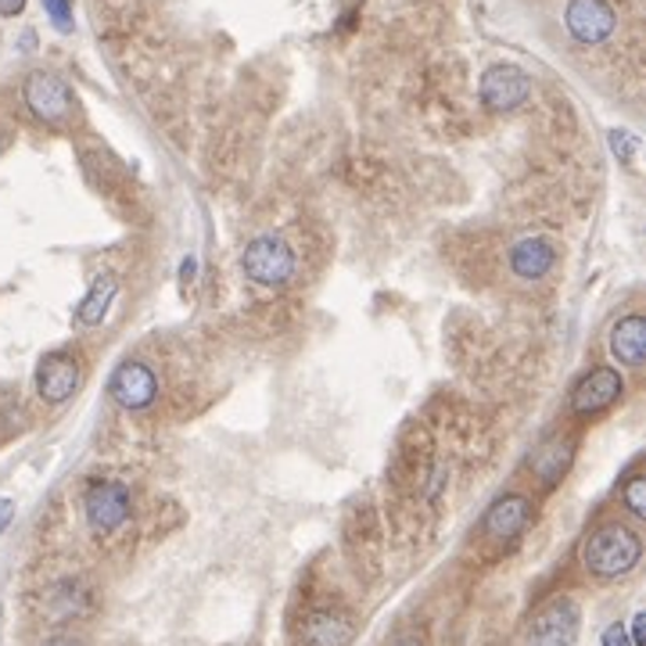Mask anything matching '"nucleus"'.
I'll return each mask as SVG.
<instances>
[{"label":"nucleus","instance_id":"1","mask_svg":"<svg viewBox=\"0 0 646 646\" xmlns=\"http://www.w3.org/2000/svg\"><path fill=\"white\" fill-rule=\"evenodd\" d=\"M643 560V539L632 532L629 525L604 521L593 528L590 539L582 546L585 571L596 579H625L629 571H636Z\"/></svg>","mask_w":646,"mask_h":646},{"label":"nucleus","instance_id":"2","mask_svg":"<svg viewBox=\"0 0 646 646\" xmlns=\"http://www.w3.org/2000/svg\"><path fill=\"white\" fill-rule=\"evenodd\" d=\"M295 267H298L295 248L287 245L281 234L251 237L245 251H241V270H245V276L256 287H270V292H276V287H284L292 281Z\"/></svg>","mask_w":646,"mask_h":646},{"label":"nucleus","instance_id":"3","mask_svg":"<svg viewBox=\"0 0 646 646\" xmlns=\"http://www.w3.org/2000/svg\"><path fill=\"white\" fill-rule=\"evenodd\" d=\"M582 629V610L571 596L546 599L525 629V646H574Z\"/></svg>","mask_w":646,"mask_h":646},{"label":"nucleus","instance_id":"4","mask_svg":"<svg viewBox=\"0 0 646 646\" xmlns=\"http://www.w3.org/2000/svg\"><path fill=\"white\" fill-rule=\"evenodd\" d=\"M130 489L115 478H98L87 484L83 495V514L94 535H112L130 521Z\"/></svg>","mask_w":646,"mask_h":646},{"label":"nucleus","instance_id":"5","mask_svg":"<svg viewBox=\"0 0 646 646\" xmlns=\"http://www.w3.org/2000/svg\"><path fill=\"white\" fill-rule=\"evenodd\" d=\"M22 98H26V108L37 115L40 122H48V126H65L68 119H73V112H76L73 87H68L62 76L43 73V68H37V73L26 76Z\"/></svg>","mask_w":646,"mask_h":646},{"label":"nucleus","instance_id":"6","mask_svg":"<svg viewBox=\"0 0 646 646\" xmlns=\"http://www.w3.org/2000/svg\"><path fill=\"white\" fill-rule=\"evenodd\" d=\"M478 98L489 112H514L532 98V79H528L521 65H511V62L489 65L481 73Z\"/></svg>","mask_w":646,"mask_h":646},{"label":"nucleus","instance_id":"7","mask_svg":"<svg viewBox=\"0 0 646 646\" xmlns=\"http://www.w3.org/2000/svg\"><path fill=\"white\" fill-rule=\"evenodd\" d=\"M532 521H535V503L521 492H506L489 506V511H484L481 532L492 542H500V546H511V542H517L528 532V525Z\"/></svg>","mask_w":646,"mask_h":646},{"label":"nucleus","instance_id":"8","mask_svg":"<svg viewBox=\"0 0 646 646\" xmlns=\"http://www.w3.org/2000/svg\"><path fill=\"white\" fill-rule=\"evenodd\" d=\"M108 396L115 399V406L141 413L158 399V377L144 360H122L108 377Z\"/></svg>","mask_w":646,"mask_h":646},{"label":"nucleus","instance_id":"9","mask_svg":"<svg viewBox=\"0 0 646 646\" xmlns=\"http://www.w3.org/2000/svg\"><path fill=\"white\" fill-rule=\"evenodd\" d=\"M564 26H568L574 43L596 48V43L615 37L618 15L607 0H568V8H564Z\"/></svg>","mask_w":646,"mask_h":646},{"label":"nucleus","instance_id":"10","mask_svg":"<svg viewBox=\"0 0 646 646\" xmlns=\"http://www.w3.org/2000/svg\"><path fill=\"white\" fill-rule=\"evenodd\" d=\"M625 396V377L615 366H593L590 374L579 377V385L571 388V410L579 417H593V413L610 410L615 402Z\"/></svg>","mask_w":646,"mask_h":646},{"label":"nucleus","instance_id":"11","mask_svg":"<svg viewBox=\"0 0 646 646\" xmlns=\"http://www.w3.org/2000/svg\"><path fill=\"white\" fill-rule=\"evenodd\" d=\"M79 380H83V366L68 352H48L37 363V391L48 406H62V402L73 399L79 391Z\"/></svg>","mask_w":646,"mask_h":646},{"label":"nucleus","instance_id":"12","mask_svg":"<svg viewBox=\"0 0 646 646\" xmlns=\"http://www.w3.org/2000/svg\"><path fill=\"white\" fill-rule=\"evenodd\" d=\"M356 636V621L349 610L338 607H320L309 610L298 632V646H349Z\"/></svg>","mask_w":646,"mask_h":646},{"label":"nucleus","instance_id":"13","mask_svg":"<svg viewBox=\"0 0 646 646\" xmlns=\"http://www.w3.org/2000/svg\"><path fill=\"white\" fill-rule=\"evenodd\" d=\"M506 262H511V273L521 276V281H542V276L557 267V245L542 234L521 237L506 251Z\"/></svg>","mask_w":646,"mask_h":646},{"label":"nucleus","instance_id":"14","mask_svg":"<svg viewBox=\"0 0 646 646\" xmlns=\"http://www.w3.org/2000/svg\"><path fill=\"white\" fill-rule=\"evenodd\" d=\"M574 453H579V445H574L568 435H553L532 449L528 464H532V470L542 478V484H557L564 475H568V467L574 464Z\"/></svg>","mask_w":646,"mask_h":646},{"label":"nucleus","instance_id":"15","mask_svg":"<svg viewBox=\"0 0 646 646\" xmlns=\"http://www.w3.org/2000/svg\"><path fill=\"white\" fill-rule=\"evenodd\" d=\"M607 349L621 366H632V371L643 366L646 363V320L636 316V313L618 320L615 327H610Z\"/></svg>","mask_w":646,"mask_h":646},{"label":"nucleus","instance_id":"16","mask_svg":"<svg viewBox=\"0 0 646 646\" xmlns=\"http://www.w3.org/2000/svg\"><path fill=\"white\" fill-rule=\"evenodd\" d=\"M115 295H119V281H115V273H101L98 281L90 284V292L83 295V302L76 306V323H83V327H98V323H105Z\"/></svg>","mask_w":646,"mask_h":646},{"label":"nucleus","instance_id":"17","mask_svg":"<svg viewBox=\"0 0 646 646\" xmlns=\"http://www.w3.org/2000/svg\"><path fill=\"white\" fill-rule=\"evenodd\" d=\"M621 503L632 517H646V478L632 475L625 484H621Z\"/></svg>","mask_w":646,"mask_h":646},{"label":"nucleus","instance_id":"18","mask_svg":"<svg viewBox=\"0 0 646 646\" xmlns=\"http://www.w3.org/2000/svg\"><path fill=\"white\" fill-rule=\"evenodd\" d=\"M43 11H48V18H51V26L57 33H73V0H40Z\"/></svg>","mask_w":646,"mask_h":646},{"label":"nucleus","instance_id":"19","mask_svg":"<svg viewBox=\"0 0 646 646\" xmlns=\"http://www.w3.org/2000/svg\"><path fill=\"white\" fill-rule=\"evenodd\" d=\"M610 147H615V155L621 162H632V158H636V152H639V141L629 130H615V133H610Z\"/></svg>","mask_w":646,"mask_h":646},{"label":"nucleus","instance_id":"20","mask_svg":"<svg viewBox=\"0 0 646 646\" xmlns=\"http://www.w3.org/2000/svg\"><path fill=\"white\" fill-rule=\"evenodd\" d=\"M625 632H629V643L632 646H646V615H643V610H639L636 618H632V625Z\"/></svg>","mask_w":646,"mask_h":646},{"label":"nucleus","instance_id":"21","mask_svg":"<svg viewBox=\"0 0 646 646\" xmlns=\"http://www.w3.org/2000/svg\"><path fill=\"white\" fill-rule=\"evenodd\" d=\"M604 646H632L629 643V632H625V625H621V621L604 632Z\"/></svg>","mask_w":646,"mask_h":646},{"label":"nucleus","instance_id":"22","mask_svg":"<svg viewBox=\"0 0 646 646\" xmlns=\"http://www.w3.org/2000/svg\"><path fill=\"white\" fill-rule=\"evenodd\" d=\"M15 521V500H8V495H0V535L8 532V525Z\"/></svg>","mask_w":646,"mask_h":646},{"label":"nucleus","instance_id":"23","mask_svg":"<svg viewBox=\"0 0 646 646\" xmlns=\"http://www.w3.org/2000/svg\"><path fill=\"white\" fill-rule=\"evenodd\" d=\"M194 276H198V259H194V256H188V259L180 262V287L194 284Z\"/></svg>","mask_w":646,"mask_h":646},{"label":"nucleus","instance_id":"24","mask_svg":"<svg viewBox=\"0 0 646 646\" xmlns=\"http://www.w3.org/2000/svg\"><path fill=\"white\" fill-rule=\"evenodd\" d=\"M22 8H26V0H0V15H4V18L22 15Z\"/></svg>","mask_w":646,"mask_h":646},{"label":"nucleus","instance_id":"25","mask_svg":"<svg viewBox=\"0 0 646 646\" xmlns=\"http://www.w3.org/2000/svg\"><path fill=\"white\" fill-rule=\"evenodd\" d=\"M391 646H424V636L421 632H406V636H399Z\"/></svg>","mask_w":646,"mask_h":646},{"label":"nucleus","instance_id":"26","mask_svg":"<svg viewBox=\"0 0 646 646\" xmlns=\"http://www.w3.org/2000/svg\"><path fill=\"white\" fill-rule=\"evenodd\" d=\"M43 646H83L79 639H73V636H54V639H48Z\"/></svg>","mask_w":646,"mask_h":646}]
</instances>
